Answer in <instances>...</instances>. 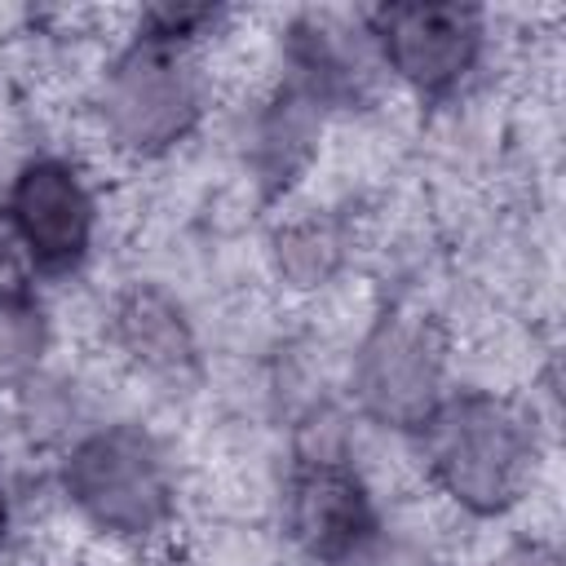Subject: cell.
Segmentation results:
<instances>
[{
    "label": "cell",
    "mask_w": 566,
    "mask_h": 566,
    "mask_svg": "<svg viewBox=\"0 0 566 566\" xmlns=\"http://www.w3.org/2000/svg\"><path fill=\"white\" fill-rule=\"evenodd\" d=\"M424 455L438 486L469 513H504L535 464V429L495 394H464L424 420Z\"/></svg>",
    "instance_id": "6da1fadb"
},
{
    "label": "cell",
    "mask_w": 566,
    "mask_h": 566,
    "mask_svg": "<svg viewBox=\"0 0 566 566\" xmlns=\"http://www.w3.org/2000/svg\"><path fill=\"white\" fill-rule=\"evenodd\" d=\"M71 504L102 531L142 539L172 513V486L159 447L128 424L88 433L62 469Z\"/></svg>",
    "instance_id": "7a4b0ae2"
},
{
    "label": "cell",
    "mask_w": 566,
    "mask_h": 566,
    "mask_svg": "<svg viewBox=\"0 0 566 566\" xmlns=\"http://www.w3.org/2000/svg\"><path fill=\"white\" fill-rule=\"evenodd\" d=\"M102 124L115 146L155 155L181 142L199 119V80L172 53V44H133L102 80Z\"/></svg>",
    "instance_id": "3957f363"
},
{
    "label": "cell",
    "mask_w": 566,
    "mask_h": 566,
    "mask_svg": "<svg viewBox=\"0 0 566 566\" xmlns=\"http://www.w3.org/2000/svg\"><path fill=\"white\" fill-rule=\"evenodd\" d=\"M442 340L424 318L385 314L354 358V394L371 420L389 429H424L442 407Z\"/></svg>",
    "instance_id": "277c9868"
},
{
    "label": "cell",
    "mask_w": 566,
    "mask_h": 566,
    "mask_svg": "<svg viewBox=\"0 0 566 566\" xmlns=\"http://www.w3.org/2000/svg\"><path fill=\"white\" fill-rule=\"evenodd\" d=\"M371 35L398 80L416 93H451L482 53V13L469 4H385Z\"/></svg>",
    "instance_id": "5b68a950"
},
{
    "label": "cell",
    "mask_w": 566,
    "mask_h": 566,
    "mask_svg": "<svg viewBox=\"0 0 566 566\" xmlns=\"http://www.w3.org/2000/svg\"><path fill=\"white\" fill-rule=\"evenodd\" d=\"M287 526L292 539L327 566L358 562L376 544L371 495L340 460H305L296 469L287 491Z\"/></svg>",
    "instance_id": "8992f818"
},
{
    "label": "cell",
    "mask_w": 566,
    "mask_h": 566,
    "mask_svg": "<svg viewBox=\"0 0 566 566\" xmlns=\"http://www.w3.org/2000/svg\"><path fill=\"white\" fill-rule=\"evenodd\" d=\"M4 217L22 234L35 270H66L88 252L93 199L80 172L62 159H31L13 177Z\"/></svg>",
    "instance_id": "52a82bcc"
},
{
    "label": "cell",
    "mask_w": 566,
    "mask_h": 566,
    "mask_svg": "<svg viewBox=\"0 0 566 566\" xmlns=\"http://www.w3.org/2000/svg\"><path fill=\"white\" fill-rule=\"evenodd\" d=\"M115 345L150 376H186L195 367V332L177 301L159 287H133L115 305Z\"/></svg>",
    "instance_id": "ba28073f"
},
{
    "label": "cell",
    "mask_w": 566,
    "mask_h": 566,
    "mask_svg": "<svg viewBox=\"0 0 566 566\" xmlns=\"http://www.w3.org/2000/svg\"><path fill=\"white\" fill-rule=\"evenodd\" d=\"M340 256H345V239L327 217H305L274 234V265L292 287H318L323 279L336 274Z\"/></svg>",
    "instance_id": "9c48e42d"
},
{
    "label": "cell",
    "mask_w": 566,
    "mask_h": 566,
    "mask_svg": "<svg viewBox=\"0 0 566 566\" xmlns=\"http://www.w3.org/2000/svg\"><path fill=\"white\" fill-rule=\"evenodd\" d=\"M314 102L310 97H283L274 102V111L265 115V128H261V159L270 164V177H283L305 159L310 142H314Z\"/></svg>",
    "instance_id": "30bf717a"
},
{
    "label": "cell",
    "mask_w": 566,
    "mask_h": 566,
    "mask_svg": "<svg viewBox=\"0 0 566 566\" xmlns=\"http://www.w3.org/2000/svg\"><path fill=\"white\" fill-rule=\"evenodd\" d=\"M44 349V314L22 301H0V376L27 371Z\"/></svg>",
    "instance_id": "8fae6325"
},
{
    "label": "cell",
    "mask_w": 566,
    "mask_h": 566,
    "mask_svg": "<svg viewBox=\"0 0 566 566\" xmlns=\"http://www.w3.org/2000/svg\"><path fill=\"white\" fill-rule=\"evenodd\" d=\"M31 252L22 243V234L13 230V221L0 212V301H22L27 283H31Z\"/></svg>",
    "instance_id": "7c38bea8"
},
{
    "label": "cell",
    "mask_w": 566,
    "mask_h": 566,
    "mask_svg": "<svg viewBox=\"0 0 566 566\" xmlns=\"http://www.w3.org/2000/svg\"><path fill=\"white\" fill-rule=\"evenodd\" d=\"M491 566H562L557 562V553L553 548H544V544H522V548H509L500 562H491Z\"/></svg>",
    "instance_id": "4fadbf2b"
},
{
    "label": "cell",
    "mask_w": 566,
    "mask_h": 566,
    "mask_svg": "<svg viewBox=\"0 0 566 566\" xmlns=\"http://www.w3.org/2000/svg\"><path fill=\"white\" fill-rule=\"evenodd\" d=\"M4 517H9V509H4V486H0V539H4Z\"/></svg>",
    "instance_id": "5bb4252c"
}]
</instances>
